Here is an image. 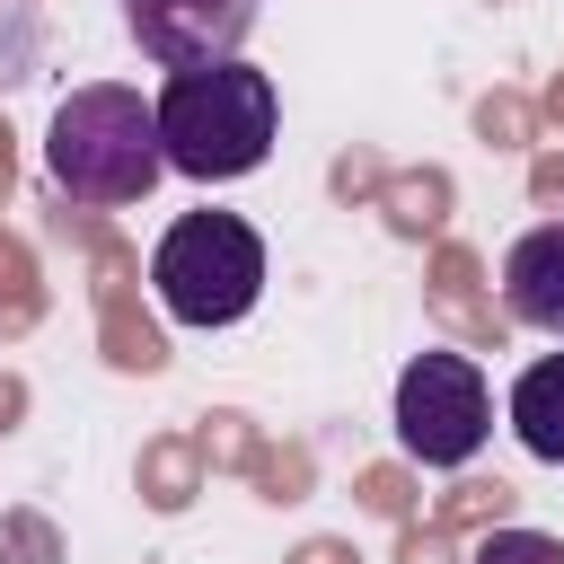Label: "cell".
<instances>
[{
    "mask_svg": "<svg viewBox=\"0 0 564 564\" xmlns=\"http://www.w3.org/2000/svg\"><path fill=\"white\" fill-rule=\"evenodd\" d=\"M159 106V150L176 176L194 185H229V176H256L273 159V123H282V97L256 62H194V70H167V88L150 97Z\"/></svg>",
    "mask_w": 564,
    "mask_h": 564,
    "instance_id": "6da1fadb",
    "label": "cell"
},
{
    "mask_svg": "<svg viewBox=\"0 0 564 564\" xmlns=\"http://www.w3.org/2000/svg\"><path fill=\"white\" fill-rule=\"evenodd\" d=\"M44 167L70 203H141L159 176H167V150H159V106L141 88H115V79H88L53 106L44 123Z\"/></svg>",
    "mask_w": 564,
    "mask_h": 564,
    "instance_id": "7a4b0ae2",
    "label": "cell"
},
{
    "mask_svg": "<svg viewBox=\"0 0 564 564\" xmlns=\"http://www.w3.org/2000/svg\"><path fill=\"white\" fill-rule=\"evenodd\" d=\"M150 291L176 326H238L264 291V238L238 212H185L150 247Z\"/></svg>",
    "mask_w": 564,
    "mask_h": 564,
    "instance_id": "3957f363",
    "label": "cell"
},
{
    "mask_svg": "<svg viewBox=\"0 0 564 564\" xmlns=\"http://www.w3.org/2000/svg\"><path fill=\"white\" fill-rule=\"evenodd\" d=\"M494 432V388L467 352H414L397 370V449L423 467H467Z\"/></svg>",
    "mask_w": 564,
    "mask_h": 564,
    "instance_id": "277c9868",
    "label": "cell"
},
{
    "mask_svg": "<svg viewBox=\"0 0 564 564\" xmlns=\"http://www.w3.org/2000/svg\"><path fill=\"white\" fill-rule=\"evenodd\" d=\"M132 44L159 70H194V62H229L256 26V0H123Z\"/></svg>",
    "mask_w": 564,
    "mask_h": 564,
    "instance_id": "5b68a950",
    "label": "cell"
},
{
    "mask_svg": "<svg viewBox=\"0 0 564 564\" xmlns=\"http://www.w3.org/2000/svg\"><path fill=\"white\" fill-rule=\"evenodd\" d=\"M502 308L538 335H564V220H538L502 256Z\"/></svg>",
    "mask_w": 564,
    "mask_h": 564,
    "instance_id": "8992f818",
    "label": "cell"
},
{
    "mask_svg": "<svg viewBox=\"0 0 564 564\" xmlns=\"http://www.w3.org/2000/svg\"><path fill=\"white\" fill-rule=\"evenodd\" d=\"M511 432H520L529 458L564 467V352H546V361H529L511 379Z\"/></svg>",
    "mask_w": 564,
    "mask_h": 564,
    "instance_id": "52a82bcc",
    "label": "cell"
},
{
    "mask_svg": "<svg viewBox=\"0 0 564 564\" xmlns=\"http://www.w3.org/2000/svg\"><path fill=\"white\" fill-rule=\"evenodd\" d=\"M476 564H564V538H546V529H494L476 546Z\"/></svg>",
    "mask_w": 564,
    "mask_h": 564,
    "instance_id": "ba28073f",
    "label": "cell"
}]
</instances>
